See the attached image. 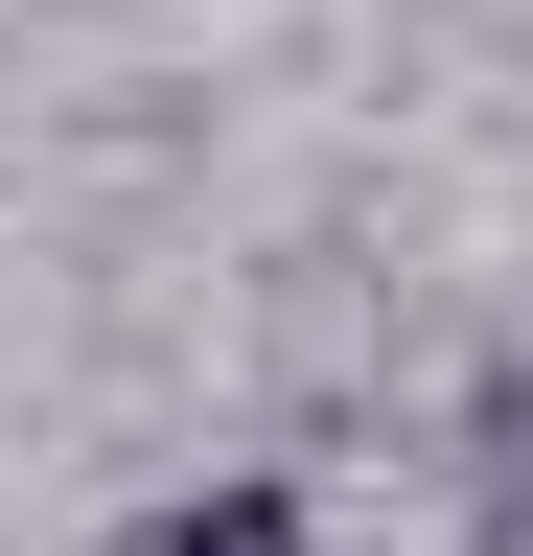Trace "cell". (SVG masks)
Segmentation results:
<instances>
[{
	"mask_svg": "<svg viewBox=\"0 0 533 556\" xmlns=\"http://www.w3.org/2000/svg\"><path fill=\"white\" fill-rule=\"evenodd\" d=\"M140 556H302V486H186V510H140Z\"/></svg>",
	"mask_w": 533,
	"mask_h": 556,
	"instance_id": "1",
	"label": "cell"
}]
</instances>
